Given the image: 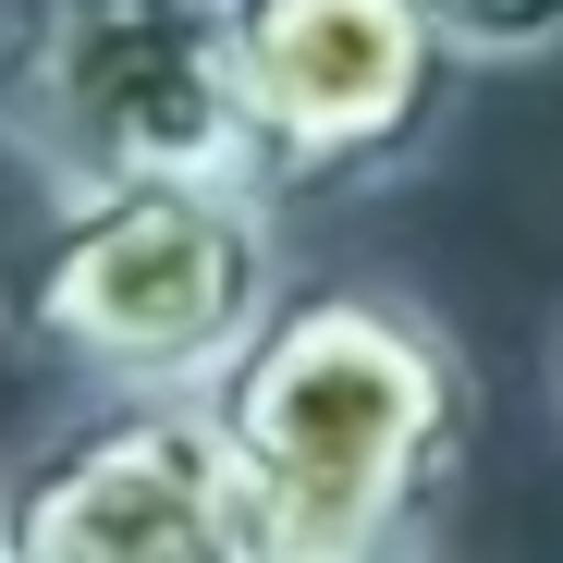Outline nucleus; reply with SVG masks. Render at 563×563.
Returning a JSON list of instances; mask_svg holds the SVG:
<instances>
[{
	"label": "nucleus",
	"instance_id": "4",
	"mask_svg": "<svg viewBox=\"0 0 563 563\" xmlns=\"http://www.w3.org/2000/svg\"><path fill=\"white\" fill-rule=\"evenodd\" d=\"M233 49L245 172L282 221L417 184L465 111V62L417 0H233Z\"/></svg>",
	"mask_w": 563,
	"mask_h": 563
},
{
	"label": "nucleus",
	"instance_id": "3",
	"mask_svg": "<svg viewBox=\"0 0 563 563\" xmlns=\"http://www.w3.org/2000/svg\"><path fill=\"white\" fill-rule=\"evenodd\" d=\"M0 159L37 197L245 172L233 0H0Z\"/></svg>",
	"mask_w": 563,
	"mask_h": 563
},
{
	"label": "nucleus",
	"instance_id": "7",
	"mask_svg": "<svg viewBox=\"0 0 563 563\" xmlns=\"http://www.w3.org/2000/svg\"><path fill=\"white\" fill-rule=\"evenodd\" d=\"M539 380H551V417H563V319H551V343H539Z\"/></svg>",
	"mask_w": 563,
	"mask_h": 563
},
{
	"label": "nucleus",
	"instance_id": "2",
	"mask_svg": "<svg viewBox=\"0 0 563 563\" xmlns=\"http://www.w3.org/2000/svg\"><path fill=\"white\" fill-rule=\"evenodd\" d=\"M282 307V209L245 172L37 197L0 257V331L86 393H209Z\"/></svg>",
	"mask_w": 563,
	"mask_h": 563
},
{
	"label": "nucleus",
	"instance_id": "8",
	"mask_svg": "<svg viewBox=\"0 0 563 563\" xmlns=\"http://www.w3.org/2000/svg\"><path fill=\"white\" fill-rule=\"evenodd\" d=\"M393 563H441V551H393Z\"/></svg>",
	"mask_w": 563,
	"mask_h": 563
},
{
	"label": "nucleus",
	"instance_id": "1",
	"mask_svg": "<svg viewBox=\"0 0 563 563\" xmlns=\"http://www.w3.org/2000/svg\"><path fill=\"white\" fill-rule=\"evenodd\" d=\"M245 551L257 563H393L429 551L465 453H478V367L453 319L380 269L282 282V307L209 380Z\"/></svg>",
	"mask_w": 563,
	"mask_h": 563
},
{
	"label": "nucleus",
	"instance_id": "6",
	"mask_svg": "<svg viewBox=\"0 0 563 563\" xmlns=\"http://www.w3.org/2000/svg\"><path fill=\"white\" fill-rule=\"evenodd\" d=\"M465 74H539L563 62V0H417Z\"/></svg>",
	"mask_w": 563,
	"mask_h": 563
},
{
	"label": "nucleus",
	"instance_id": "9",
	"mask_svg": "<svg viewBox=\"0 0 563 563\" xmlns=\"http://www.w3.org/2000/svg\"><path fill=\"white\" fill-rule=\"evenodd\" d=\"M0 563H13V539H0Z\"/></svg>",
	"mask_w": 563,
	"mask_h": 563
},
{
	"label": "nucleus",
	"instance_id": "5",
	"mask_svg": "<svg viewBox=\"0 0 563 563\" xmlns=\"http://www.w3.org/2000/svg\"><path fill=\"white\" fill-rule=\"evenodd\" d=\"M13 563H257L209 393H99L0 478Z\"/></svg>",
	"mask_w": 563,
	"mask_h": 563
}]
</instances>
